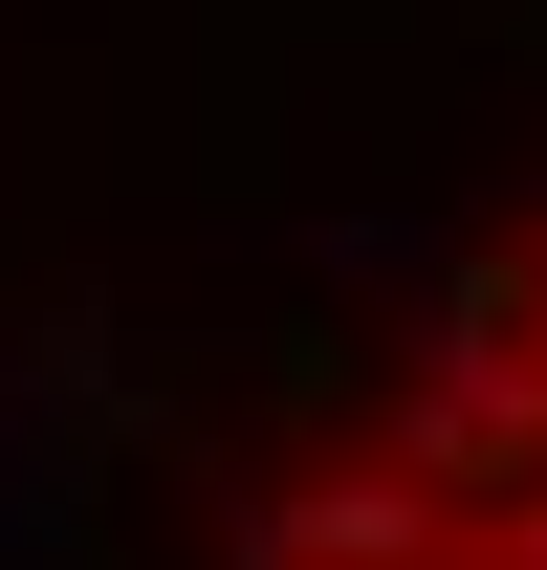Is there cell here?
I'll list each match as a JSON object with an SVG mask.
<instances>
[{
    "label": "cell",
    "mask_w": 547,
    "mask_h": 570,
    "mask_svg": "<svg viewBox=\"0 0 547 570\" xmlns=\"http://www.w3.org/2000/svg\"><path fill=\"white\" fill-rule=\"evenodd\" d=\"M438 549H460V504H438L395 439H372V461H329V483H285L241 570H438Z\"/></svg>",
    "instance_id": "2"
},
{
    "label": "cell",
    "mask_w": 547,
    "mask_h": 570,
    "mask_svg": "<svg viewBox=\"0 0 547 570\" xmlns=\"http://www.w3.org/2000/svg\"><path fill=\"white\" fill-rule=\"evenodd\" d=\"M395 461H416L438 504H460V527H481L504 483H547V330H526V352H481V330H438V373L395 395Z\"/></svg>",
    "instance_id": "1"
},
{
    "label": "cell",
    "mask_w": 547,
    "mask_h": 570,
    "mask_svg": "<svg viewBox=\"0 0 547 570\" xmlns=\"http://www.w3.org/2000/svg\"><path fill=\"white\" fill-rule=\"evenodd\" d=\"M526 330H547V285H526Z\"/></svg>",
    "instance_id": "3"
}]
</instances>
